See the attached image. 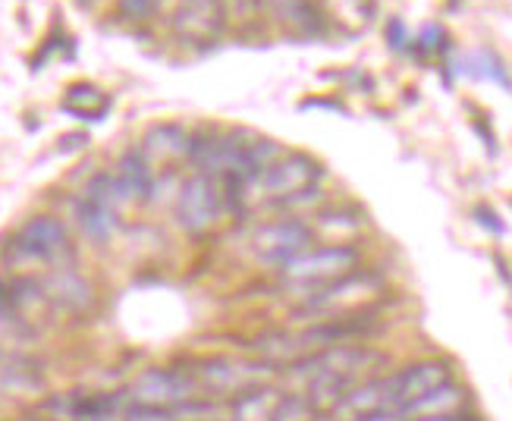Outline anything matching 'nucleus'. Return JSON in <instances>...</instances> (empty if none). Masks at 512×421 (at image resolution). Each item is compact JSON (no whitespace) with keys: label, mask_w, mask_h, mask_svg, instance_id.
I'll return each instance as SVG.
<instances>
[{"label":"nucleus","mask_w":512,"mask_h":421,"mask_svg":"<svg viewBox=\"0 0 512 421\" xmlns=\"http://www.w3.org/2000/svg\"><path fill=\"white\" fill-rule=\"evenodd\" d=\"M101 0H79V7H98Z\"/></svg>","instance_id":"nucleus-23"},{"label":"nucleus","mask_w":512,"mask_h":421,"mask_svg":"<svg viewBox=\"0 0 512 421\" xmlns=\"http://www.w3.org/2000/svg\"><path fill=\"white\" fill-rule=\"evenodd\" d=\"M224 214L227 205L224 195H220V186L211 176L192 170V176L180 186V195H176V220H180V227L192 236H205Z\"/></svg>","instance_id":"nucleus-8"},{"label":"nucleus","mask_w":512,"mask_h":421,"mask_svg":"<svg viewBox=\"0 0 512 421\" xmlns=\"http://www.w3.org/2000/svg\"><path fill=\"white\" fill-rule=\"evenodd\" d=\"M44 390V371L35 359L16 349H0V393L32 396Z\"/></svg>","instance_id":"nucleus-14"},{"label":"nucleus","mask_w":512,"mask_h":421,"mask_svg":"<svg viewBox=\"0 0 512 421\" xmlns=\"http://www.w3.org/2000/svg\"><path fill=\"white\" fill-rule=\"evenodd\" d=\"M324 167L302 151H283L280 158L258 173L255 180L242 192V214L267 205H293L299 198L315 195V186L321 183Z\"/></svg>","instance_id":"nucleus-1"},{"label":"nucleus","mask_w":512,"mask_h":421,"mask_svg":"<svg viewBox=\"0 0 512 421\" xmlns=\"http://www.w3.org/2000/svg\"><path fill=\"white\" fill-rule=\"evenodd\" d=\"M362 268V255L355 246H311L299 258L280 268V283L286 290L311 296L324 286L337 283Z\"/></svg>","instance_id":"nucleus-3"},{"label":"nucleus","mask_w":512,"mask_h":421,"mask_svg":"<svg viewBox=\"0 0 512 421\" xmlns=\"http://www.w3.org/2000/svg\"><path fill=\"white\" fill-rule=\"evenodd\" d=\"M456 381V371L443 359H418L403 368L390 371V390H393V412L403 415L421 396L434 393L437 387Z\"/></svg>","instance_id":"nucleus-10"},{"label":"nucleus","mask_w":512,"mask_h":421,"mask_svg":"<svg viewBox=\"0 0 512 421\" xmlns=\"http://www.w3.org/2000/svg\"><path fill=\"white\" fill-rule=\"evenodd\" d=\"M286 400V390L283 387H274V384H264L258 390H249L233 400L230 406V415L227 421H271L280 406Z\"/></svg>","instance_id":"nucleus-16"},{"label":"nucleus","mask_w":512,"mask_h":421,"mask_svg":"<svg viewBox=\"0 0 512 421\" xmlns=\"http://www.w3.org/2000/svg\"><path fill=\"white\" fill-rule=\"evenodd\" d=\"M7 264L19 271H32V268H70L73 264V242L70 233L60 224L57 217L41 214L26 220L7 242Z\"/></svg>","instance_id":"nucleus-2"},{"label":"nucleus","mask_w":512,"mask_h":421,"mask_svg":"<svg viewBox=\"0 0 512 421\" xmlns=\"http://www.w3.org/2000/svg\"><path fill=\"white\" fill-rule=\"evenodd\" d=\"M170 29L189 48H211L224 35L227 16L220 0H180V7L173 10Z\"/></svg>","instance_id":"nucleus-11"},{"label":"nucleus","mask_w":512,"mask_h":421,"mask_svg":"<svg viewBox=\"0 0 512 421\" xmlns=\"http://www.w3.org/2000/svg\"><path fill=\"white\" fill-rule=\"evenodd\" d=\"M318 409L311 406L302 393H286V400L280 406V412L271 421H318Z\"/></svg>","instance_id":"nucleus-19"},{"label":"nucleus","mask_w":512,"mask_h":421,"mask_svg":"<svg viewBox=\"0 0 512 421\" xmlns=\"http://www.w3.org/2000/svg\"><path fill=\"white\" fill-rule=\"evenodd\" d=\"M126 406L136 409H154V412H176L192 403H202L205 396L195 384V374L180 368H148L129 381Z\"/></svg>","instance_id":"nucleus-6"},{"label":"nucleus","mask_w":512,"mask_h":421,"mask_svg":"<svg viewBox=\"0 0 512 421\" xmlns=\"http://www.w3.org/2000/svg\"><path fill=\"white\" fill-rule=\"evenodd\" d=\"M403 421H481V418L465 409V412H453V415H425V418H403Z\"/></svg>","instance_id":"nucleus-22"},{"label":"nucleus","mask_w":512,"mask_h":421,"mask_svg":"<svg viewBox=\"0 0 512 421\" xmlns=\"http://www.w3.org/2000/svg\"><path fill=\"white\" fill-rule=\"evenodd\" d=\"M264 7L286 32H293L299 38H318L330 26L318 7V0H264Z\"/></svg>","instance_id":"nucleus-13"},{"label":"nucleus","mask_w":512,"mask_h":421,"mask_svg":"<svg viewBox=\"0 0 512 421\" xmlns=\"http://www.w3.org/2000/svg\"><path fill=\"white\" fill-rule=\"evenodd\" d=\"M192 136L195 132H189L180 123H158L145 132V139L139 142V151L148 161V167L154 170V176H158V183H164V176H170L176 167L189 164Z\"/></svg>","instance_id":"nucleus-12"},{"label":"nucleus","mask_w":512,"mask_h":421,"mask_svg":"<svg viewBox=\"0 0 512 421\" xmlns=\"http://www.w3.org/2000/svg\"><path fill=\"white\" fill-rule=\"evenodd\" d=\"M315 246V230L311 224L299 217H286L274 220V224H261L252 236V252L261 264H271V268H283L302 252Z\"/></svg>","instance_id":"nucleus-9"},{"label":"nucleus","mask_w":512,"mask_h":421,"mask_svg":"<svg viewBox=\"0 0 512 421\" xmlns=\"http://www.w3.org/2000/svg\"><path fill=\"white\" fill-rule=\"evenodd\" d=\"M384 296V280L374 271H355L337 283L324 286V290L311 293L302 299L299 315L311 321H324V318H355L365 315L368 305Z\"/></svg>","instance_id":"nucleus-5"},{"label":"nucleus","mask_w":512,"mask_h":421,"mask_svg":"<svg viewBox=\"0 0 512 421\" xmlns=\"http://www.w3.org/2000/svg\"><path fill=\"white\" fill-rule=\"evenodd\" d=\"M220 7H224L227 22H249L267 13L264 0H220Z\"/></svg>","instance_id":"nucleus-21"},{"label":"nucleus","mask_w":512,"mask_h":421,"mask_svg":"<svg viewBox=\"0 0 512 421\" xmlns=\"http://www.w3.org/2000/svg\"><path fill=\"white\" fill-rule=\"evenodd\" d=\"M164 0H117V16L123 22H145L161 10Z\"/></svg>","instance_id":"nucleus-20"},{"label":"nucleus","mask_w":512,"mask_h":421,"mask_svg":"<svg viewBox=\"0 0 512 421\" xmlns=\"http://www.w3.org/2000/svg\"><path fill=\"white\" fill-rule=\"evenodd\" d=\"M123 205L126 195L117 183L114 170H101L92 180L85 183V189L76 195V220L88 239L107 242L120 230L123 220Z\"/></svg>","instance_id":"nucleus-7"},{"label":"nucleus","mask_w":512,"mask_h":421,"mask_svg":"<svg viewBox=\"0 0 512 421\" xmlns=\"http://www.w3.org/2000/svg\"><path fill=\"white\" fill-rule=\"evenodd\" d=\"M195 384L205 400L217 396H242L249 390H258L277 378V365L264 359H236V356H208L192 365Z\"/></svg>","instance_id":"nucleus-4"},{"label":"nucleus","mask_w":512,"mask_h":421,"mask_svg":"<svg viewBox=\"0 0 512 421\" xmlns=\"http://www.w3.org/2000/svg\"><path fill=\"white\" fill-rule=\"evenodd\" d=\"M16 421H41V418H16Z\"/></svg>","instance_id":"nucleus-24"},{"label":"nucleus","mask_w":512,"mask_h":421,"mask_svg":"<svg viewBox=\"0 0 512 421\" xmlns=\"http://www.w3.org/2000/svg\"><path fill=\"white\" fill-rule=\"evenodd\" d=\"M114 173H117V183H120V189H123V195H126V202H139V205H145V202H151V198L158 195V189H161L158 176H154V170H151L148 161L142 158L139 145H136V148H129V151L123 154L120 164L114 167Z\"/></svg>","instance_id":"nucleus-15"},{"label":"nucleus","mask_w":512,"mask_h":421,"mask_svg":"<svg viewBox=\"0 0 512 421\" xmlns=\"http://www.w3.org/2000/svg\"><path fill=\"white\" fill-rule=\"evenodd\" d=\"M60 107L66 110V114H73L76 120L95 123V120H101L107 110H110V98L101 92L98 85H92V82H73L63 92Z\"/></svg>","instance_id":"nucleus-18"},{"label":"nucleus","mask_w":512,"mask_h":421,"mask_svg":"<svg viewBox=\"0 0 512 421\" xmlns=\"http://www.w3.org/2000/svg\"><path fill=\"white\" fill-rule=\"evenodd\" d=\"M327 22L346 32H365L377 16V0H318Z\"/></svg>","instance_id":"nucleus-17"}]
</instances>
